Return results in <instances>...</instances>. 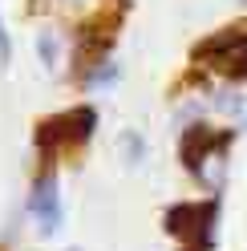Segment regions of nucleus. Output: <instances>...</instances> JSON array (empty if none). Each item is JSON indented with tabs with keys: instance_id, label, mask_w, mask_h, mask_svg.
<instances>
[{
	"instance_id": "obj_2",
	"label": "nucleus",
	"mask_w": 247,
	"mask_h": 251,
	"mask_svg": "<svg viewBox=\"0 0 247 251\" xmlns=\"http://www.w3.org/2000/svg\"><path fill=\"white\" fill-rule=\"evenodd\" d=\"M195 77H219V81L243 85L247 81V21H231L219 33L203 37L191 49Z\"/></svg>"
},
{
	"instance_id": "obj_5",
	"label": "nucleus",
	"mask_w": 247,
	"mask_h": 251,
	"mask_svg": "<svg viewBox=\"0 0 247 251\" xmlns=\"http://www.w3.org/2000/svg\"><path fill=\"white\" fill-rule=\"evenodd\" d=\"M28 211L37 215V223H41L45 235L57 231V223H61V199H57L53 175H37V191H33V199H28Z\"/></svg>"
},
{
	"instance_id": "obj_3",
	"label": "nucleus",
	"mask_w": 247,
	"mask_h": 251,
	"mask_svg": "<svg viewBox=\"0 0 247 251\" xmlns=\"http://www.w3.org/2000/svg\"><path fill=\"white\" fill-rule=\"evenodd\" d=\"M171 235H178L182 251H207L211 247V231H215V199H198V202H182L166 215Z\"/></svg>"
},
{
	"instance_id": "obj_1",
	"label": "nucleus",
	"mask_w": 247,
	"mask_h": 251,
	"mask_svg": "<svg viewBox=\"0 0 247 251\" xmlns=\"http://www.w3.org/2000/svg\"><path fill=\"white\" fill-rule=\"evenodd\" d=\"M94 126H98V114L89 105H73V109H65V114L41 118L37 122V154H41L37 175H53L57 162L81 158L85 142L94 138Z\"/></svg>"
},
{
	"instance_id": "obj_4",
	"label": "nucleus",
	"mask_w": 247,
	"mask_h": 251,
	"mask_svg": "<svg viewBox=\"0 0 247 251\" xmlns=\"http://www.w3.org/2000/svg\"><path fill=\"white\" fill-rule=\"evenodd\" d=\"M227 146H231V134H219L207 122H195V126H187V134H182V142H178V158L195 178H203V162L219 158Z\"/></svg>"
}]
</instances>
